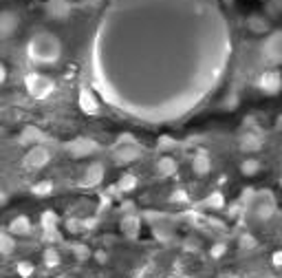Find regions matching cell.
Segmentation results:
<instances>
[{
  "instance_id": "1",
  "label": "cell",
  "mask_w": 282,
  "mask_h": 278,
  "mask_svg": "<svg viewBox=\"0 0 282 278\" xmlns=\"http://www.w3.org/2000/svg\"><path fill=\"white\" fill-rule=\"evenodd\" d=\"M27 56L33 64L51 66L62 57V40L53 31H38L29 38Z\"/></svg>"
},
{
  "instance_id": "2",
  "label": "cell",
  "mask_w": 282,
  "mask_h": 278,
  "mask_svg": "<svg viewBox=\"0 0 282 278\" xmlns=\"http://www.w3.org/2000/svg\"><path fill=\"white\" fill-rule=\"evenodd\" d=\"M24 89H27V93L33 100H47V97H51L53 91H56V82L49 75H44V73L36 71V73H29V75L24 77Z\"/></svg>"
},
{
  "instance_id": "3",
  "label": "cell",
  "mask_w": 282,
  "mask_h": 278,
  "mask_svg": "<svg viewBox=\"0 0 282 278\" xmlns=\"http://www.w3.org/2000/svg\"><path fill=\"white\" fill-rule=\"evenodd\" d=\"M49 159H51V153H49L44 146H33V148H29V153L24 155L22 164L27 170H40L49 164Z\"/></svg>"
},
{
  "instance_id": "4",
  "label": "cell",
  "mask_w": 282,
  "mask_h": 278,
  "mask_svg": "<svg viewBox=\"0 0 282 278\" xmlns=\"http://www.w3.org/2000/svg\"><path fill=\"white\" fill-rule=\"evenodd\" d=\"M262 56L269 62H274V64L280 62V57H282V33L280 31H274L262 42Z\"/></svg>"
},
{
  "instance_id": "5",
  "label": "cell",
  "mask_w": 282,
  "mask_h": 278,
  "mask_svg": "<svg viewBox=\"0 0 282 278\" xmlns=\"http://www.w3.org/2000/svg\"><path fill=\"white\" fill-rule=\"evenodd\" d=\"M256 84H258V89L262 93H267V95H276V93L280 91V86H282V77L276 69H269V71L260 73V77H258Z\"/></svg>"
},
{
  "instance_id": "6",
  "label": "cell",
  "mask_w": 282,
  "mask_h": 278,
  "mask_svg": "<svg viewBox=\"0 0 282 278\" xmlns=\"http://www.w3.org/2000/svg\"><path fill=\"white\" fill-rule=\"evenodd\" d=\"M18 24H20V16L11 9H2L0 11V38H11L18 31Z\"/></svg>"
},
{
  "instance_id": "7",
  "label": "cell",
  "mask_w": 282,
  "mask_h": 278,
  "mask_svg": "<svg viewBox=\"0 0 282 278\" xmlns=\"http://www.w3.org/2000/svg\"><path fill=\"white\" fill-rule=\"evenodd\" d=\"M80 109L84 111L86 115H97L100 113V102H97V97L93 95L91 89H86V86H82L80 89Z\"/></svg>"
},
{
  "instance_id": "8",
  "label": "cell",
  "mask_w": 282,
  "mask_h": 278,
  "mask_svg": "<svg viewBox=\"0 0 282 278\" xmlns=\"http://www.w3.org/2000/svg\"><path fill=\"white\" fill-rule=\"evenodd\" d=\"M192 170H194L196 177H207V174L212 172V159L205 150H199V153L194 155V159H192Z\"/></svg>"
},
{
  "instance_id": "9",
  "label": "cell",
  "mask_w": 282,
  "mask_h": 278,
  "mask_svg": "<svg viewBox=\"0 0 282 278\" xmlns=\"http://www.w3.org/2000/svg\"><path fill=\"white\" fill-rule=\"evenodd\" d=\"M104 174H106L104 164H100V162L91 164L86 168V172H84V185H88V188H95V185H100L104 181Z\"/></svg>"
},
{
  "instance_id": "10",
  "label": "cell",
  "mask_w": 282,
  "mask_h": 278,
  "mask_svg": "<svg viewBox=\"0 0 282 278\" xmlns=\"http://www.w3.org/2000/svg\"><path fill=\"white\" fill-rule=\"evenodd\" d=\"M95 150H97L95 141H88V139H77L68 146V153H71L73 157H84V155H91V153H95Z\"/></svg>"
},
{
  "instance_id": "11",
  "label": "cell",
  "mask_w": 282,
  "mask_h": 278,
  "mask_svg": "<svg viewBox=\"0 0 282 278\" xmlns=\"http://www.w3.org/2000/svg\"><path fill=\"white\" fill-rule=\"evenodd\" d=\"M240 148L245 153H256V150L262 148V137L258 133H245L240 137Z\"/></svg>"
},
{
  "instance_id": "12",
  "label": "cell",
  "mask_w": 282,
  "mask_h": 278,
  "mask_svg": "<svg viewBox=\"0 0 282 278\" xmlns=\"http://www.w3.org/2000/svg\"><path fill=\"white\" fill-rule=\"evenodd\" d=\"M121 230H123L126 236L135 238L137 234H139V230H141V221L135 217V214H126V217L121 219Z\"/></svg>"
},
{
  "instance_id": "13",
  "label": "cell",
  "mask_w": 282,
  "mask_h": 278,
  "mask_svg": "<svg viewBox=\"0 0 282 278\" xmlns=\"http://www.w3.org/2000/svg\"><path fill=\"white\" fill-rule=\"evenodd\" d=\"M157 174H159L161 179L166 177H172V174H176V162L172 157H161L159 162H157Z\"/></svg>"
},
{
  "instance_id": "14",
  "label": "cell",
  "mask_w": 282,
  "mask_h": 278,
  "mask_svg": "<svg viewBox=\"0 0 282 278\" xmlns=\"http://www.w3.org/2000/svg\"><path fill=\"white\" fill-rule=\"evenodd\" d=\"M29 232H31V221H29L24 214L16 217L11 223H9V234H18V236H22V234H29Z\"/></svg>"
},
{
  "instance_id": "15",
  "label": "cell",
  "mask_w": 282,
  "mask_h": 278,
  "mask_svg": "<svg viewBox=\"0 0 282 278\" xmlns=\"http://www.w3.org/2000/svg\"><path fill=\"white\" fill-rule=\"evenodd\" d=\"M139 157H141V150L137 148V146H121L115 153V159L117 162H123V164L135 162V159H139Z\"/></svg>"
},
{
  "instance_id": "16",
  "label": "cell",
  "mask_w": 282,
  "mask_h": 278,
  "mask_svg": "<svg viewBox=\"0 0 282 278\" xmlns=\"http://www.w3.org/2000/svg\"><path fill=\"white\" fill-rule=\"evenodd\" d=\"M71 13V7H68L66 2H60V0H56V2L49 4V16L51 18H57V20H64V18Z\"/></svg>"
},
{
  "instance_id": "17",
  "label": "cell",
  "mask_w": 282,
  "mask_h": 278,
  "mask_svg": "<svg viewBox=\"0 0 282 278\" xmlns=\"http://www.w3.org/2000/svg\"><path fill=\"white\" fill-rule=\"evenodd\" d=\"M135 188H137V174L123 172L119 177V183H117V190H119V192H132Z\"/></svg>"
},
{
  "instance_id": "18",
  "label": "cell",
  "mask_w": 282,
  "mask_h": 278,
  "mask_svg": "<svg viewBox=\"0 0 282 278\" xmlns=\"http://www.w3.org/2000/svg\"><path fill=\"white\" fill-rule=\"evenodd\" d=\"M13 250H16V241H13V236L11 234H7V232H0V254L9 256V254H13Z\"/></svg>"
},
{
  "instance_id": "19",
  "label": "cell",
  "mask_w": 282,
  "mask_h": 278,
  "mask_svg": "<svg viewBox=\"0 0 282 278\" xmlns=\"http://www.w3.org/2000/svg\"><path fill=\"white\" fill-rule=\"evenodd\" d=\"M276 212V203L271 201V199H267V201H260L258 203V210H256V214H258V219H271V214Z\"/></svg>"
},
{
  "instance_id": "20",
  "label": "cell",
  "mask_w": 282,
  "mask_h": 278,
  "mask_svg": "<svg viewBox=\"0 0 282 278\" xmlns=\"http://www.w3.org/2000/svg\"><path fill=\"white\" fill-rule=\"evenodd\" d=\"M258 170H260L258 159H245V162L240 164V172L245 174V177H254V174H258Z\"/></svg>"
},
{
  "instance_id": "21",
  "label": "cell",
  "mask_w": 282,
  "mask_h": 278,
  "mask_svg": "<svg viewBox=\"0 0 282 278\" xmlns=\"http://www.w3.org/2000/svg\"><path fill=\"white\" fill-rule=\"evenodd\" d=\"M249 29L254 33H267L269 31V24H267V20L262 16H251L249 18Z\"/></svg>"
},
{
  "instance_id": "22",
  "label": "cell",
  "mask_w": 282,
  "mask_h": 278,
  "mask_svg": "<svg viewBox=\"0 0 282 278\" xmlns=\"http://www.w3.org/2000/svg\"><path fill=\"white\" fill-rule=\"evenodd\" d=\"M31 192L36 194V197H49V194L53 192V183L51 181H38L31 185Z\"/></svg>"
},
{
  "instance_id": "23",
  "label": "cell",
  "mask_w": 282,
  "mask_h": 278,
  "mask_svg": "<svg viewBox=\"0 0 282 278\" xmlns=\"http://www.w3.org/2000/svg\"><path fill=\"white\" fill-rule=\"evenodd\" d=\"M42 261H44V265H47V267H57V265H60V254H57V250L49 247V250H44Z\"/></svg>"
},
{
  "instance_id": "24",
  "label": "cell",
  "mask_w": 282,
  "mask_h": 278,
  "mask_svg": "<svg viewBox=\"0 0 282 278\" xmlns=\"http://www.w3.org/2000/svg\"><path fill=\"white\" fill-rule=\"evenodd\" d=\"M205 203H207V206H210L212 210H223V208H225V197H223L221 192H212L210 197L205 199Z\"/></svg>"
},
{
  "instance_id": "25",
  "label": "cell",
  "mask_w": 282,
  "mask_h": 278,
  "mask_svg": "<svg viewBox=\"0 0 282 278\" xmlns=\"http://www.w3.org/2000/svg\"><path fill=\"white\" fill-rule=\"evenodd\" d=\"M16 272H18V276H20V278H29L33 272H36V267H33L29 261H20L16 265Z\"/></svg>"
},
{
  "instance_id": "26",
  "label": "cell",
  "mask_w": 282,
  "mask_h": 278,
  "mask_svg": "<svg viewBox=\"0 0 282 278\" xmlns=\"http://www.w3.org/2000/svg\"><path fill=\"white\" fill-rule=\"evenodd\" d=\"M56 223H57V214L51 212V210H47V212L42 214V227L49 230V227H56Z\"/></svg>"
},
{
  "instance_id": "27",
  "label": "cell",
  "mask_w": 282,
  "mask_h": 278,
  "mask_svg": "<svg viewBox=\"0 0 282 278\" xmlns=\"http://www.w3.org/2000/svg\"><path fill=\"white\" fill-rule=\"evenodd\" d=\"M170 201L172 203H187L190 201V197H187L185 190H174V192L170 194Z\"/></svg>"
},
{
  "instance_id": "28",
  "label": "cell",
  "mask_w": 282,
  "mask_h": 278,
  "mask_svg": "<svg viewBox=\"0 0 282 278\" xmlns=\"http://www.w3.org/2000/svg\"><path fill=\"white\" fill-rule=\"evenodd\" d=\"M227 252V245L225 243H214V245H212V250H210V256L212 258H221L223 254H225Z\"/></svg>"
},
{
  "instance_id": "29",
  "label": "cell",
  "mask_w": 282,
  "mask_h": 278,
  "mask_svg": "<svg viewBox=\"0 0 282 278\" xmlns=\"http://www.w3.org/2000/svg\"><path fill=\"white\" fill-rule=\"evenodd\" d=\"M240 247L242 250H251V247H256V238L251 236V234H242L240 236Z\"/></svg>"
},
{
  "instance_id": "30",
  "label": "cell",
  "mask_w": 282,
  "mask_h": 278,
  "mask_svg": "<svg viewBox=\"0 0 282 278\" xmlns=\"http://www.w3.org/2000/svg\"><path fill=\"white\" fill-rule=\"evenodd\" d=\"M57 238H60V234H57L56 227H49V230H44V241H49V243H56Z\"/></svg>"
},
{
  "instance_id": "31",
  "label": "cell",
  "mask_w": 282,
  "mask_h": 278,
  "mask_svg": "<svg viewBox=\"0 0 282 278\" xmlns=\"http://www.w3.org/2000/svg\"><path fill=\"white\" fill-rule=\"evenodd\" d=\"M95 225H97V219H95V217H91V219H86V221H82V227H84V230H93Z\"/></svg>"
},
{
  "instance_id": "32",
  "label": "cell",
  "mask_w": 282,
  "mask_h": 278,
  "mask_svg": "<svg viewBox=\"0 0 282 278\" xmlns=\"http://www.w3.org/2000/svg\"><path fill=\"white\" fill-rule=\"evenodd\" d=\"M271 263H274V267H280L282 265V252H274V256H271Z\"/></svg>"
},
{
  "instance_id": "33",
  "label": "cell",
  "mask_w": 282,
  "mask_h": 278,
  "mask_svg": "<svg viewBox=\"0 0 282 278\" xmlns=\"http://www.w3.org/2000/svg\"><path fill=\"white\" fill-rule=\"evenodd\" d=\"M66 227L75 232V230H80V223H77V221H71V219H68V221H66Z\"/></svg>"
},
{
  "instance_id": "34",
  "label": "cell",
  "mask_w": 282,
  "mask_h": 278,
  "mask_svg": "<svg viewBox=\"0 0 282 278\" xmlns=\"http://www.w3.org/2000/svg\"><path fill=\"white\" fill-rule=\"evenodd\" d=\"M4 80H7V69H4V64L0 62V84H2Z\"/></svg>"
},
{
  "instance_id": "35",
  "label": "cell",
  "mask_w": 282,
  "mask_h": 278,
  "mask_svg": "<svg viewBox=\"0 0 282 278\" xmlns=\"http://www.w3.org/2000/svg\"><path fill=\"white\" fill-rule=\"evenodd\" d=\"M102 208H108V206H111V197H108V194H102Z\"/></svg>"
},
{
  "instance_id": "36",
  "label": "cell",
  "mask_w": 282,
  "mask_h": 278,
  "mask_svg": "<svg viewBox=\"0 0 282 278\" xmlns=\"http://www.w3.org/2000/svg\"><path fill=\"white\" fill-rule=\"evenodd\" d=\"M95 254H97V261H100V263H106L108 261V256L104 254V252H95Z\"/></svg>"
},
{
  "instance_id": "37",
  "label": "cell",
  "mask_w": 282,
  "mask_h": 278,
  "mask_svg": "<svg viewBox=\"0 0 282 278\" xmlns=\"http://www.w3.org/2000/svg\"><path fill=\"white\" fill-rule=\"evenodd\" d=\"M123 210H126V212H132V210H135V206H132V203H123Z\"/></svg>"
},
{
  "instance_id": "38",
  "label": "cell",
  "mask_w": 282,
  "mask_h": 278,
  "mask_svg": "<svg viewBox=\"0 0 282 278\" xmlns=\"http://www.w3.org/2000/svg\"><path fill=\"white\" fill-rule=\"evenodd\" d=\"M4 203H7V194L0 192V206H4Z\"/></svg>"
}]
</instances>
